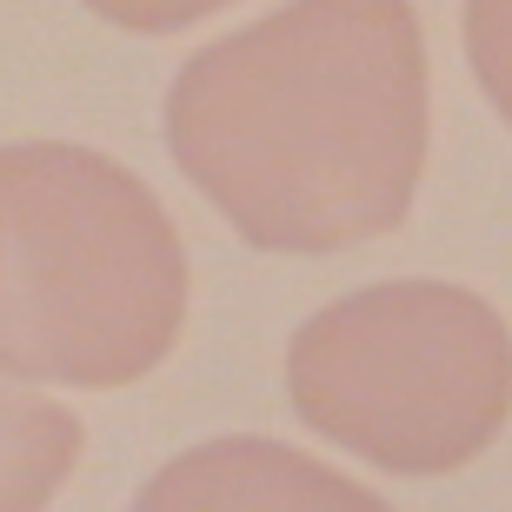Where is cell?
Returning a JSON list of instances; mask_svg holds the SVG:
<instances>
[{"label":"cell","mask_w":512,"mask_h":512,"mask_svg":"<svg viewBox=\"0 0 512 512\" xmlns=\"http://www.w3.org/2000/svg\"><path fill=\"white\" fill-rule=\"evenodd\" d=\"M293 413L366 466L433 479L473 466L512 413V333L466 286L346 293L286 346Z\"/></svg>","instance_id":"3957f363"},{"label":"cell","mask_w":512,"mask_h":512,"mask_svg":"<svg viewBox=\"0 0 512 512\" xmlns=\"http://www.w3.org/2000/svg\"><path fill=\"white\" fill-rule=\"evenodd\" d=\"M167 147L266 253H340L393 233L426 167L413 0H286L200 47L167 94Z\"/></svg>","instance_id":"6da1fadb"},{"label":"cell","mask_w":512,"mask_h":512,"mask_svg":"<svg viewBox=\"0 0 512 512\" xmlns=\"http://www.w3.org/2000/svg\"><path fill=\"white\" fill-rule=\"evenodd\" d=\"M187 320V253L120 160L60 140L0 147V373L133 386Z\"/></svg>","instance_id":"7a4b0ae2"},{"label":"cell","mask_w":512,"mask_h":512,"mask_svg":"<svg viewBox=\"0 0 512 512\" xmlns=\"http://www.w3.org/2000/svg\"><path fill=\"white\" fill-rule=\"evenodd\" d=\"M80 459V419L0 380V512H47Z\"/></svg>","instance_id":"5b68a950"},{"label":"cell","mask_w":512,"mask_h":512,"mask_svg":"<svg viewBox=\"0 0 512 512\" xmlns=\"http://www.w3.org/2000/svg\"><path fill=\"white\" fill-rule=\"evenodd\" d=\"M80 7H94L100 20H114L127 34H180V27L220 14L233 0H80Z\"/></svg>","instance_id":"52a82bcc"},{"label":"cell","mask_w":512,"mask_h":512,"mask_svg":"<svg viewBox=\"0 0 512 512\" xmlns=\"http://www.w3.org/2000/svg\"><path fill=\"white\" fill-rule=\"evenodd\" d=\"M466 60L512 127V0H466Z\"/></svg>","instance_id":"8992f818"},{"label":"cell","mask_w":512,"mask_h":512,"mask_svg":"<svg viewBox=\"0 0 512 512\" xmlns=\"http://www.w3.org/2000/svg\"><path fill=\"white\" fill-rule=\"evenodd\" d=\"M133 512H393L380 493L280 439H207L167 459Z\"/></svg>","instance_id":"277c9868"}]
</instances>
